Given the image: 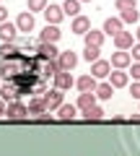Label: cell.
<instances>
[{
  "label": "cell",
  "mask_w": 140,
  "mask_h": 156,
  "mask_svg": "<svg viewBox=\"0 0 140 156\" xmlns=\"http://www.w3.org/2000/svg\"><path fill=\"white\" fill-rule=\"evenodd\" d=\"M29 115V107L26 104H21V101H8V109H5V117L8 120H23V117Z\"/></svg>",
  "instance_id": "obj_1"
},
{
  "label": "cell",
  "mask_w": 140,
  "mask_h": 156,
  "mask_svg": "<svg viewBox=\"0 0 140 156\" xmlns=\"http://www.w3.org/2000/svg\"><path fill=\"white\" fill-rule=\"evenodd\" d=\"M57 62H60L62 70H73V68L78 65V55H75L73 50H65V52H60V55H57Z\"/></svg>",
  "instance_id": "obj_2"
},
{
  "label": "cell",
  "mask_w": 140,
  "mask_h": 156,
  "mask_svg": "<svg viewBox=\"0 0 140 156\" xmlns=\"http://www.w3.org/2000/svg\"><path fill=\"white\" fill-rule=\"evenodd\" d=\"M42 99H44V104H47V109H50V112H52V109H57V107L62 104V89H57V86H55V89L47 91Z\"/></svg>",
  "instance_id": "obj_3"
},
{
  "label": "cell",
  "mask_w": 140,
  "mask_h": 156,
  "mask_svg": "<svg viewBox=\"0 0 140 156\" xmlns=\"http://www.w3.org/2000/svg\"><path fill=\"white\" fill-rule=\"evenodd\" d=\"M55 86L62 89V91H67L70 86H75V78L70 76V70H57L55 73Z\"/></svg>",
  "instance_id": "obj_4"
},
{
  "label": "cell",
  "mask_w": 140,
  "mask_h": 156,
  "mask_svg": "<svg viewBox=\"0 0 140 156\" xmlns=\"http://www.w3.org/2000/svg\"><path fill=\"white\" fill-rule=\"evenodd\" d=\"M42 13H44L47 23H60L62 18H65V11H62V5H47Z\"/></svg>",
  "instance_id": "obj_5"
},
{
  "label": "cell",
  "mask_w": 140,
  "mask_h": 156,
  "mask_svg": "<svg viewBox=\"0 0 140 156\" xmlns=\"http://www.w3.org/2000/svg\"><path fill=\"white\" fill-rule=\"evenodd\" d=\"M60 37H62V31L57 29V23H47V26H44V31L39 34V42H52V44H55V42H57Z\"/></svg>",
  "instance_id": "obj_6"
},
{
  "label": "cell",
  "mask_w": 140,
  "mask_h": 156,
  "mask_svg": "<svg viewBox=\"0 0 140 156\" xmlns=\"http://www.w3.org/2000/svg\"><path fill=\"white\" fill-rule=\"evenodd\" d=\"M127 81H130V76L122 70V68H114V70L109 73V83H112L114 89H122V86H127Z\"/></svg>",
  "instance_id": "obj_7"
},
{
  "label": "cell",
  "mask_w": 140,
  "mask_h": 156,
  "mask_svg": "<svg viewBox=\"0 0 140 156\" xmlns=\"http://www.w3.org/2000/svg\"><path fill=\"white\" fill-rule=\"evenodd\" d=\"M91 73H94L96 78H109V73H112V62H107V60H94Z\"/></svg>",
  "instance_id": "obj_8"
},
{
  "label": "cell",
  "mask_w": 140,
  "mask_h": 156,
  "mask_svg": "<svg viewBox=\"0 0 140 156\" xmlns=\"http://www.w3.org/2000/svg\"><path fill=\"white\" fill-rule=\"evenodd\" d=\"M16 26H18V31H34V13L23 11L21 16L16 18Z\"/></svg>",
  "instance_id": "obj_9"
},
{
  "label": "cell",
  "mask_w": 140,
  "mask_h": 156,
  "mask_svg": "<svg viewBox=\"0 0 140 156\" xmlns=\"http://www.w3.org/2000/svg\"><path fill=\"white\" fill-rule=\"evenodd\" d=\"M130 62H132V55H130L127 50H119V52L112 55V68H122V70H125Z\"/></svg>",
  "instance_id": "obj_10"
},
{
  "label": "cell",
  "mask_w": 140,
  "mask_h": 156,
  "mask_svg": "<svg viewBox=\"0 0 140 156\" xmlns=\"http://www.w3.org/2000/svg\"><path fill=\"white\" fill-rule=\"evenodd\" d=\"M104 37H107V34H104V29H101V31L88 29V31L83 34V42H86V44H94V47H101V44H104Z\"/></svg>",
  "instance_id": "obj_11"
},
{
  "label": "cell",
  "mask_w": 140,
  "mask_h": 156,
  "mask_svg": "<svg viewBox=\"0 0 140 156\" xmlns=\"http://www.w3.org/2000/svg\"><path fill=\"white\" fill-rule=\"evenodd\" d=\"M16 31H18L16 23H11V21L0 23V39H3V42H13V39H16Z\"/></svg>",
  "instance_id": "obj_12"
},
{
  "label": "cell",
  "mask_w": 140,
  "mask_h": 156,
  "mask_svg": "<svg viewBox=\"0 0 140 156\" xmlns=\"http://www.w3.org/2000/svg\"><path fill=\"white\" fill-rule=\"evenodd\" d=\"M57 55H60V52L55 50L52 42H39V57L42 60H57Z\"/></svg>",
  "instance_id": "obj_13"
},
{
  "label": "cell",
  "mask_w": 140,
  "mask_h": 156,
  "mask_svg": "<svg viewBox=\"0 0 140 156\" xmlns=\"http://www.w3.org/2000/svg\"><path fill=\"white\" fill-rule=\"evenodd\" d=\"M88 29H91V21H88L86 16H80V13H78V16L73 18V26H70V31H75V34H80V37H83Z\"/></svg>",
  "instance_id": "obj_14"
},
{
  "label": "cell",
  "mask_w": 140,
  "mask_h": 156,
  "mask_svg": "<svg viewBox=\"0 0 140 156\" xmlns=\"http://www.w3.org/2000/svg\"><path fill=\"white\" fill-rule=\"evenodd\" d=\"M114 44H117V50H130V47L135 44V42H132V34H130V31L114 34Z\"/></svg>",
  "instance_id": "obj_15"
},
{
  "label": "cell",
  "mask_w": 140,
  "mask_h": 156,
  "mask_svg": "<svg viewBox=\"0 0 140 156\" xmlns=\"http://www.w3.org/2000/svg\"><path fill=\"white\" fill-rule=\"evenodd\" d=\"M96 99H99V96H96V91H80V96H78V101H75V104H78V109H88L91 104H96Z\"/></svg>",
  "instance_id": "obj_16"
},
{
  "label": "cell",
  "mask_w": 140,
  "mask_h": 156,
  "mask_svg": "<svg viewBox=\"0 0 140 156\" xmlns=\"http://www.w3.org/2000/svg\"><path fill=\"white\" fill-rule=\"evenodd\" d=\"M75 86H78L80 91H96V86H99V83H96V76L91 73V76H80L78 81H75Z\"/></svg>",
  "instance_id": "obj_17"
},
{
  "label": "cell",
  "mask_w": 140,
  "mask_h": 156,
  "mask_svg": "<svg viewBox=\"0 0 140 156\" xmlns=\"http://www.w3.org/2000/svg\"><path fill=\"white\" fill-rule=\"evenodd\" d=\"M75 112H78V104H60L57 107V117H60V120H73L75 117Z\"/></svg>",
  "instance_id": "obj_18"
},
{
  "label": "cell",
  "mask_w": 140,
  "mask_h": 156,
  "mask_svg": "<svg viewBox=\"0 0 140 156\" xmlns=\"http://www.w3.org/2000/svg\"><path fill=\"white\" fill-rule=\"evenodd\" d=\"M122 18H107L104 21V34H109V37H114V34H119L122 31Z\"/></svg>",
  "instance_id": "obj_19"
},
{
  "label": "cell",
  "mask_w": 140,
  "mask_h": 156,
  "mask_svg": "<svg viewBox=\"0 0 140 156\" xmlns=\"http://www.w3.org/2000/svg\"><path fill=\"white\" fill-rule=\"evenodd\" d=\"M62 11H65V16H78L80 13V0H65L62 3Z\"/></svg>",
  "instance_id": "obj_20"
},
{
  "label": "cell",
  "mask_w": 140,
  "mask_h": 156,
  "mask_svg": "<svg viewBox=\"0 0 140 156\" xmlns=\"http://www.w3.org/2000/svg\"><path fill=\"white\" fill-rule=\"evenodd\" d=\"M112 94H114V86L112 83H99V86H96V96H99L101 101L112 99Z\"/></svg>",
  "instance_id": "obj_21"
},
{
  "label": "cell",
  "mask_w": 140,
  "mask_h": 156,
  "mask_svg": "<svg viewBox=\"0 0 140 156\" xmlns=\"http://www.w3.org/2000/svg\"><path fill=\"white\" fill-rule=\"evenodd\" d=\"M42 112H47V104H44V99H31V101H29V115L39 117Z\"/></svg>",
  "instance_id": "obj_22"
},
{
  "label": "cell",
  "mask_w": 140,
  "mask_h": 156,
  "mask_svg": "<svg viewBox=\"0 0 140 156\" xmlns=\"http://www.w3.org/2000/svg\"><path fill=\"white\" fill-rule=\"evenodd\" d=\"M83 117H86V120H88V122H91V120H94V122H96V120H101V117H104V112H101V107L91 104L88 109H83Z\"/></svg>",
  "instance_id": "obj_23"
},
{
  "label": "cell",
  "mask_w": 140,
  "mask_h": 156,
  "mask_svg": "<svg viewBox=\"0 0 140 156\" xmlns=\"http://www.w3.org/2000/svg\"><path fill=\"white\" fill-rule=\"evenodd\" d=\"M99 50H101V47H94V44H86V50H83V60H88V62L99 60Z\"/></svg>",
  "instance_id": "obj_24"
},
{
  "label": "cell",
  "mask_w": 140,
  "mask_h": 156,
  "mask_svg": "<svg viewBox=\"0 0 140 156\" xmlns=\"http://www.w3.org/2000/svg\"><path fill=\"white\" fill-rule=\"evenodd\" d=\"M122 18L125 23H138V18H140V13H138V8H130V11H122Z\"/></svg>",
  "instance_id": "obj_25"
},
{
  "label": "cell",
  "mask_w": 140,
  "mask_h": 156,
  "mask_svg": "<svg viewBox=\"0 0 140 156\" xmlns=\"http://www.w3.org/2000/svg\"><path fill=\"white\" fill-rule=\"evenodd\" d=\"M26 8H29V11H44V8H47V0H26Z\"/></svg>",
  "instance_id": "obj_26"
},
{
  "label": "cell",
  "mask_w": 140,
  "mask_h": 156,
  "mask_svg": "<svg viewBox=\"0 0 140 156\" xmlns=\"http://www.w3.org/2000/svg\"><path fill=\"white\" fill-rule=\"evenodd\" d=\"M114 5H117V11H130V8H138V5H135V0H117Z\"/></svg>",
  "instance_id": "obj_27"
},
{
  "label": "cell",
  "mask_w": 140,
  "mask_h": 156,
  "mask_svg": "<svg viewBox=\"0 0 140 156\" xmlns=\"http://www.w3.org/2000/svg\"><path fill=\"white\" fill-rule=\"evenodd\" d=\"M11 52H16V44H13V42H3V47H0V57H8Z\"/></svg>",
  "instance_id": "obj_28"
},
{
  "label": "cell",
  "mask_w": 140,
  "mask_h": 156,
  "mask_svg": "<svg viewBox=\"0 0 140 156\" xmlns=\"http://www.w3.org/2000/svg\"><path fill=\"white\" fill-rule=\"evenodd\" d=\"M130 94H132V99H138V101H140V81H135V83L130 86Z\"/></svg>",
  "instance_id": "obj_29"
},
{
  "label": "cell",
  "mask_w": 140,
  "mask_h": 156,
  "mask_svg": "<svg viewBox=\"0 0 140 156\" xmlns=\"http://www.w3.org/2000/svg\"><path fill=\"white\" fill-rule=\"evenodd\" d=\"M130 55H132V60H138V62H140V42L130 47Z\"/></svg>",
  "instance_id": "obj_30"
},
{
  "label": "cell",
  "mask_w": 140,
  "mask_h": 156,
  "mask_svg": "<svg viewBox=\"0 0 140 156\" xmlns=\"http://www.w3.org/2000/svg\"><path fill=\"white\" fill-rule=\"evenodd\" d=\"M0 96H3V99H5V101H13V99H16V96H18V94H13V91L3 89V91H0Z\"/></svg>",
  "instance_id": "obj_31"
},
{
  "label": "cell",
  "mask_w": 140,
  "mask_h": 156,
  "mask_svg": "<svg viewBox=\"0 0 140 156\" xmlns=\"http://www.w3.org/2000/svg\"><path fill=\"white\" fill-rule=\"evenodd\" d=\"M132 78H135V81H140V62L138 60L132 62Z\"/></svg>",
  "instance_id": "obj_32"
},
{
  "label": "cell",
  "mask_w": 140,
  "mask_h": 156,
  "mask_svg": "<svg viewBox=\"0 0 140 156\" xmlns=\"http://www.w3.org/2000/svg\"><path fill=\"white\" fill-rule=\"evenodd\" d=\"M3 21H8V11H5L3 5H0V23H3Z\"/></svg>",
  "instance_id": "obj_33"
},
{
  "label": "cell",
  "mask_w": 140,
  "mask_h": 156,
  "mask_svg": "<svg viewBox=\"0 0 140 156\" xmlns=\"http://www.w3.org/2000/svg\"><path fill=\"white\" fill-rule=\"evenodd\" d=\"M5 109H8V107H5V99H3V96H0V117L5 115Z\"/></svg>",
  "instance_id": "obj_34"
},
{
  "label": "cell",
  "mask_w": 140,
  "mask_h": 156,
  "mask_svg": "<svg viewBox=\"0 0 140 156\" xmlns=\"http://www.w3.org/2000/svg\"><path fill=\"white\" fill-rule=\"evenodd\" d=\"M135 34H138V42H140V26H138V31H135Z\"/></svg>",
  "instance_id": "obj_35"
},
{
  "label": "cell",
  "mask_w": 140,
  "mask_h": 156,
  "mask_svg": "<svg viewBox=\"0 0 140 156\" xmlns=\"http://www.w3.org/2000/svg\"><path fill=\"white\" fill-rule=\"evenodd\" d=\"M80 3H88V0H80Z\"/></svg>",
  "instance_id": "obj_36"
}]
</instances>
